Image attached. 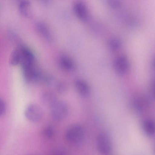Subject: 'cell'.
I'll return each mask as SVG.
<instances>
[{
    "mask_svg": "<svg viewBox=\"0 0 155 155\" xmlns=\"http://www.w3.org/2000/svg\"><path fill=\"white\" fill-rule=\"evenodd\" d=\"M84 136V128L78 124H74L70 126L65 133V137L67 141L71 144L75 146L81 144Z\"/></svg>",
    "mask_w": 155,
    "mask_h": 155,
    "instance_id": "6da1fadb",
    "label": "cell"
},
{
    "mask_svg": "<svg viewBox=\"0 0 155 155\" xmlns=\"http://www.w3.org/2000/svg\"><path fill=\"white\" fill-rule=\"evenodd\" d=\"M52 118L57 120L64 119L68 115L69 107L67 103L63 100H58L51 107Z\"/></svg>",
    "mask_w": 155,
    "mask_h": 155,
    "instance_id": "7a4b0ae2",
    "label": "cell"
},
{
    "mask_svg": "<svg viewBox=\"0 0 155 155\" xmlns=\"http://www.w3.org/2000/svg\"><path fill=\"white\" fill-rule=\"evenodd\" d=\"M21 68L24 78L27 83L36 82L42 79L43 77L35 63Z\"/></svg>",
    "mask_w": 155,
    "mask_h": 155,
    "instance_id": "3957f363",
    "label": "cell"
},
{
    "mask_svg": "<svg viewBox=\"0 0 155 155\" xmlns=\"http://www.w3.org/2000/svg\"><path fill=\"white\" fill-rule=\"evenodd\" d=\"M96 145L100 153L104 154H108L112 148V143L110 137L105 133H100L97 138Z\"/></svg>",
    "mask_w": 155,
    "mask_h": 155,
    "instance_id": "277c9868",
    "label": "cell"
},
{
    "mask_svg": "<svg viewBox=\"0 0 155 155\" xmlns=\"http://www.w3.org/2000/svg\"><path fill=\"white\" fill-rule=\"evenodd\" d=\"M113 66L114 71L117 74L123 75L128 71L130 68V63L127 56L121 55L115 59Z\"/></svg>",
    "mask_w": 155,
    "mask_h": 155,
    "instance_id": "5b68a950",
    "label": "cell"
},
{
    "mask_svg": "<svg viewBox=\"0 0 155 155\" xmlns=\"http://www.w3.org/2000/svg\"><path fill=\"white\" fill-rule=\"evenodd\" d=\"M25 115L29 121L36 122L40 121L43 116V112L41 107L36 104H31L26 108Z\"/></svg>",
    "mask_w": 155,
    "mask_h": 155,
    "instance_id": "8992f818",
    "label": "cell"
},
{
    "mask_svg": "<svg viewBox=\"0 0 155 155\" xmlns=\"http://www.w3.org/2000/svg\"><path fill=\"white\" fill-rule=\"evenodd\" d=\"M75 14L80 19L84 21L87 20L89 17L88 9L86 5L83 2H78L74 6Z\"/></svg>",
    "mask_w": 155,
    "mask_h": 155,
    "instance_id": "52a82bcc",
    "label": "cell"
},
{
    "mask_svg": "<svg viewBox=\"0 0 155 155\" xmlns=\"http://www.w3.org/2000/svg\"><path fill=\"white\" fill-rule=\"evenodd\" d=\"M75 86L79 94L82 97H87L90 93V88L88 84L81 79L77 80L75 82Z\"/></svg>",
    "mask_w": 155,
    "mask_h": 155,
    "instance_id": "ba28073f",
    "label": "cell"
},
{
    "mask_svg": "<svg viewBox=\"0 0 155 155\" xmlns=\"http://www.w3.org/2000/svg\"><path fill=\"white\" fill-rule=\"evenodd\" d=\"M41 100L45 105L51 107L58 100L55 94L50 91L45 92L41 95Z\"/></svg>",
    "mask_w": 155,
    "mask_h": 155,
    "instance_id": "9c48e42d",
    "label": "cell"
},
{
    "mask_svg": "<svg viewBox=\"0 0 155 155\" xmlns=\"http://www.w3.org/2000/svg\"><path fill=\"white\" fill-rule=\"evenodd\" d=\"M59 63L60 66L66 71H72L75 68V65L73 60L66 55H62L60 57Z\"/></svg>",
    "mask_w": 155,
    "mask_h": 155,
    "instance_id": "30bf717a",
    "label": "cell"
},
{
    "mask_svg": "<svg viewBox=\"0 0 155 155\" xmlns=\"http://www.w3.org/2000/svg\"><path fill=\"white\" fill-rule=\"evenodd\" d=\"M22 47L15 48L11 53L9 58L10 64L12 65L20 64L22 55Z\"/></svg>",
    "mask_w": 155,
    "mask_h": 155,
    "instance_id": "8fae6325",
    "label": "cell"
},
{
    "mask_svg": "<svg viewBox=\"0 0 155 155\" xmlns=\"http://www.w3.org/2000/svg\"><path fill=\"white\" fill-rule=\"evenodd\" d=\"M142 127L144 133L147 135L152 136L154 134L155 124L152 120L148 119L144 120L142 123Z\"/></svg>",
    "mask_w": 155,
    "mask_h": 155,
    "instance_id": "7c38bea8",
    "label": "cell"
},
{
    "mask_svg": "<svg viewBox=\"0 0 155 155\" xmlns=\"http://www.w3.org/2000/svg\"><path fill=\"white\" fill-rule=\"evenodd\" d=\"M144 102L140 100H135L131 104V107L134 111L137 114L143 113L144 110Z\"/></svg>",
    "mask_w": 155,
    "mask_h": 155,
    "instance_id": "4fadbf2b",
    "label": "cell"
},
{
    "mask_svg": "<svg viewBox=\"0 0 155 155\" xmlns=\"http://www.w3.org/2000/svg\"><path fill=\"white\" fill-rule=\"evenodd\" d=\"M19 10L20 13L23 15L28 16L30 13V3L27 1H22L19 5Z\"/></svg>",
    "mask_w": 155,
    "mask_h": 155,
    "instance_id": "5bb4252c",
    "label": "cell"
},
{
    "mask_svg": "<svg viewBox=\"0 0 155 155\" xmlns=\"http://www.w3.org/2000/svg\"><path fill=\"white\" fill-rule=\"evenodd\" d=\"M38 29L40 33L47 39L51 38V34L47 26L44 24L40 23L38 25Z\"/></svg>",
    "mask_w": 155,
    "mask_h": 155,
    "instance_id": "9a60e30c",
    "label": "cell"
},
{
    "mask_svg": "<svg viewBox=\"0 0 155 155\" xmlns=\"http://www.w3.org/2000/svg\"><path fill=\"white\" fill-rule=\"evenodd\" d=\"M55 131L53 128L51 126L45 127L42 130V134L45 139H49L51 138L54 135Z\"/></svg>",
    "mask_w": 155,
    "mask_h": 155,
    "instance_id": "2e32d148",
    "label": "cell"
},
{
    "mask_svg": "<svg viewBox=\"0 0 155 155\" xmlns=\"http://www.w3.org/2000/svg\"><path fill=\"white\" fill-rule=\"evenodd\" d=\"M109 45L112 50L116 51L120 49L121 46V43L120 41L118 39L113 38L110 40Z\"/></svg>",
    "mask_w": 155,
    "mask_h": 155,
    "instance_id": "e0dca14e",
    "label": "cell"
},
{
    "mask_svg": "<svg viewBox=\"0 0 155 155\" xmlns=\"http://www.w3.org/2000/svg\"><path fill=\"white\" fill-rule=\"evenodd\" d=\"M55 86L57 91L60 94H64L68 91V86L64 82L61 81L57 83Z\"/></svg>",
    "mask_w": 155,
    "mask_h": 155,
    "instance_id": "ac0fdd59",
    "label": "cell"
},
{
    "mask_svg": "<svg viewBox=\"0 0 155 155\" xmlns=\"http://www.w3.org/2000/svg\"><path fill=\"white\" fill-rule=\"evenodd\" d=\"M45 83L48 86H52L56 85L57 83L55 78L51 75H47L43 78Z\"/></svg>",
    "mask_w": 155,
    "mask_h": 155,
    "instance_id": "d6986e66",
    "label": "cell"
},
{
    "mask_svg": "<svg viewBox=\"0 0 155 155\" xmlns=\"http://www.w3.org/2000/svg\"><path fill=\"white\" fill-rule=\"evenodd\" d=\"M49 155H68V153L65 149L59 147L52 150Z\"/></svg>",
    "mask_w": 155,
    "mask_h": 155,
    "instance_id": "ffe728a7",
    "label": "cell"
},
{
    "mask_svg": "<svg viewBox=\"0 0 155 155\" xmlns=\"http://www.w3.org/2000/svg\"><path fill=\"white\" fill-rule=\"evenodd\" d=\"M108 3L111 7L114 8H118L120 5V2L117 0H109Z\"/></svg>",
    "mask_w": 155,
    "mask_h": 155,
    "instance_id": "44dd1931",
    "label": "cell"
},
{
    "mask_svg": "<svg viewBox=\"0 0 155 155\" xmlns=\"http://www.w3.org/2000/svg\"><path fill=\"white\" fill-rule=\"evenodd\" d=\"M5 109V105L4 101L0 99V116L4 113Z\"/></svg>",
    "mask_w": 155,
    "mask_h": 155,
    "instance_id": "7402d4cb",
    "label": "cell"
}]
</instances>
